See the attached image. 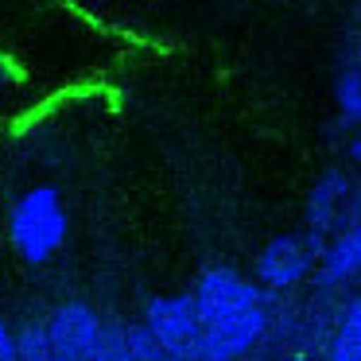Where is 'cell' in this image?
I'll return each mask as SVG.
<instances>
[{
  "instance_id": "6",
  "label": "cell",
  "mask_w": 361,
  "mask_h": 361,
  "mask_svg": "<svg viewBox=\"0 0 361 361\" xmlns=\"http://www.w3.org/2000/svg\"><path fill=\"white\" fill-rule=\"evenodd\" d=\"M268 330V314L264 307H252V311L237 314L229 322L218 326H206L202 345H198V361H237L260 342V334Z\"/></svg>"
},
{
  "instance_id": "2",
  "label": "cell",
  "mask_w": 361,
  "mask_h": 361,
  "mask_svg": "<svg viewBox=\"0 0 361 361\" xmlns=\"http://www.w3.org/2000/svg\"><path fill=\"white\" fill-rule=\"evenodd\" d=\"M144 326L152 330L164 350H171L175 357H195L198 361V345H202V319H198L195 295H159L148 303L144 311Z\"/></svg>"
},
{
  "instance_id": "7",
  "label": "cell",
  "mask_w": 361,
  "mask_h": 361,
  "mask_svg": "<svg viewBox=\"0 0 361 361\" xmlns=\"http://www.w3.org/2000/svg\"><path fill=\"white\" fill-rule=\"evenodd\" d=\"M361 272V226L345 229L319 260V280L322 283H342Z\"/></svg>"
},
{
  "instance_id": "12",
  "label": "cell",
  "mask_w": 361,
  "mask_h": 361,
  "mask_svg": "<svg viewBox=\"0 0 361 361\" xmlns=\"http://www.w3.org/2000/svg\"><path fill=\"white\" fill-rule=\"evenodd\" d=\"M338 109H342V121H361V66H350L338 78Z\"/></svg>"
},
{
  "instance_id": "4",
  "label": "cell",
  "mask_w": 361,
  "mask_h": 361,
  "mask_svg": "<svg viewBox=\"0 0 361 361\" xmlns=\"http://www.w3.org/2000/svg\"><path fill=\"white\" fill-rule=\"evenodd\" d=\"M47 334H51V350L55 361H97L102 357V319L94 314V307H86L82 299L63 303L55 314L47 319Z\"/></svg>"
},
{
  "instance_id": "8",
  "label": "cell",
  "mask_w": 361,
  "mask_h": 361,
  "mask_svg": "<svg viewBox=\"0 0 361 361\" xmlns=\"http://www.w3.org/2000/svg\"><path fill=\"white\" fill-rule=\"evenodd\" d=\"M345 187H350V183H345L342 171L322 175V183L311 190V198H307V226H311V233H326V229H330V221H334V210H338V202H342Z\"/></svg>"
},
{
  "instance_id": "10",
  "label": "cell",
  "mask_w": 361,
  "mask_h": 361,
  "mask_svg": "<svg viewBox=\"0 0 361 361\" xmlns=\"http://www.w3.org/2000/svg\"><path fill=\"white\" fill-rule=\"evenodd\" d=\"M125 338H128V350H133L136 361H195V357H175L171 350H164V345L152 338L148 326H128Z\"/></svg>"
},
{
  "instance_id": "5",
  "label": "cell",
  "mask_w": 361,
  "mask_h": 361,
  "mask_svg": "<svg viewBox=\"0 0 361 361\" xmlns=\"http://www.w3.org/2000/svg\"><path fill=\"white\" fill-rule=\"evenodd\" d=\"M322 233H307V237H272L257 257V276L268 288H291L311 272L314 260H322Z\"/></svg>"
},
{
  "instance_id": "9",
  "label": "cell",
  "mask_w": 361,
  "mask_h": 361,
  "mask_svg": "<svg viewBox=\"0 0 361 361\" xmlns=\"http://www.w3.org/2000/svg\"><path fill=\"white\" fill-rule=\"evenodd\" d=\"M330 361H361V299L342 307L338 330L330 338Z\"/></svg>"
},
{
  "instance_id": "11",
  "label": "cell",
  "mask_w": 361,
  "mask_h": 361,
  "mask_svg": "<svg viewBox=\"0 0 361 361\" xmlns=\"http://www.w3.org/2000/svg\"><path fill=\"white\" fill-rule=\"evenodd\" d=\"M16 350L20 361H55V350H51V334H47V322H35V326H24L16 338Z\"/></svg>"
},
{
  "instance_id": "13",
  "label": "cell",
  "mask_w": 361,
  "mask_h": 361,
  "mask_svg": "<svg viewBox=\"0 0 361 361\" xmlns=\"http://www.w3.org/2000/svg\"><path fill=\"white\" fill-rule=\"evenodd\" d=\"M97 361H136L133 350H128L125 326H105V334H102V357H97Z\"/></svg>"
},
{
  "instance_id": "1",
  "label": "cell",
  "mask_w": 361,
  "mask_h": 361,
  "mask_svg": "<svg viewBox=\"0 0 361 361\" xmlns=\"http://www.w3.org/2000/svg\"><path fill=\"white\" fill-rule=\"evenodd\" d=\"M66 241V210L55 187H32L12 206V245L27 264L51 260Z\"/></svg>"
},
{
  "instance_id": "15",
  "label": "cell",
  "mask_w": 361,
  "mask_h": 361,
  "mask_svg": "<svg viewBox=\"0 0 361 361\" xmlns=\"http://www.w3.org/2000/svg\"><path fill=\"white\" fill-rule=\"evenodd\" d=\"M350 156H353V159H357V164H361V136H357V140L350 144Z\"/></svg>"
},
{
  "instance_id": "14",
  "label": "cell",
  "mask_w": 361,
  "mask_h": 361,
  "mask_svg": "<svg viewBox=\"0 0 361 361\" xmlns=\"http://www.w3.org/2000/svg\"><path fill=\"white\" fill-rule=\"evenodd\" d=\"M0 361H20V350H16V334H12L4 322H0Z\"/></svg>"
},
{
  "instance_id": "3",
  "label": "cell",
  "mask_w": 361,
  "mask_h": 361,
  "mask_svg": "<svg viewBox=\"0 0 361 361\" xmlns=\"http://www.w3.org/2000/svg\"><path fill=\"white\" fill-rule=\"evenodd\" d=\"M195 307L202 326H218V322H229L260 307V288L249 283L245 276L229 272V268H206L195 288Z\"/></svg>"
},
{
  "instance_id": "16",
  "label": "cell",
  "mask_w": 361,
  "mask_h": 361,
  "mask_svg": "<svg viewBox=\"0 0 361 361\" xmlns=\"http://www.w3.org/2000/svg\"><path fill=\"white\" fill-rule=\"evenodd\" d=\"M288 361H307V357H288Z\"/></svg>"
}]
</instances>
